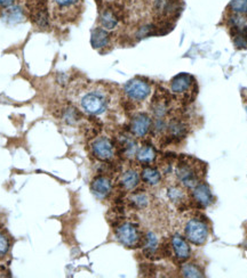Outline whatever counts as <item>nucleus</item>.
Masks as SVG:
<instances>
[{"mask_svg": "<svg viewBox=\"0 0 247 278\" xmlns=\"http://www.w3.org/2000/svg\"><path fill=\"white\" fill-rule=\"evenodd\" d=\"M186 236L191 243L203 245L208 237V228L203 221L191 219L186 226Z\"/></svg>", "mask_w": 247, "mask_h": 278, "instance_id": "1", "label": "nucleus"}, {"mask_svg": "<svg viewBox=\"0 0 247 278\" xmlns=\"http://www.w3.org/2000/svg\"><path fill=\"white\" fill-rule=\"evenodd\" d=\"M83 109L89 114H101L105 111L107 101L103 95L98 92H89L82 100Z\"/></svg>", "mask_w": 247, "mask_h": 278, "instance_id": "2", "label": "nucleus"}, {"mask_svg": "<svg viewBox=\"0 0 247 278\" xmlns=\"http://www.w3.org/2000/svg\"><path fill=\"white\" fill-rule=\"evenodd\" d=\"M116 236L121 244L128 246V248L135 246L140 241V234H138L137 228L129 222L123 223L117 228Z\"/></svg>", "mask_w": 247, "mask_h": 278, "instance_id": "3", "label": "nucleus"}, {"mask_svg": "<svg viewBox=\"0 0 247 278\" xmlns=\"http://www.w3.org/2000/svg\"><path fill=\"white\" fill-rule=\"evenodd\" d=\"M125 92L134 101H143L149 96L150 86L142 80H131L125 86Z\"/></svg>", "mask_w": 247, "mask_h": 278, "instance_id": "4", "label": "nucleus"}, {"mask_svg": "<svg viewBox=\"0 0 247 278\" xmlns=\"http://www.w3.org/2000/svg\"><path fill=\"white\" fill-rule=\"evenodd\" d=\"M94 155L100 160H109L114 156V145L105 137H100L92 144Z\"/></svg>", "mask_w": 247, "mask_h": 278, "instance_id": "5", "label": "nucleus"}, {"mask_svg": "<svg viewBox=\"0 0 247 278\" xmlns=\"http://www.w3.org/2000/svg\"><path fill=\"white\" fill-rule=\"evenodd\" d=\"M33 4V7L31 8V11H32L33 22H36V24H37L39 28H47L49 24V16L46 5H45V2H37Z\"/></svg>", "mask_w": 247, "mask_h": 278, "instance_id": "6", "label": "nucleus"}, {"mask_svg": "<svg viewBox=\"0 0 247 278\" xmlns=\"http://www.w3.org/2000/svg\"><path fill=\"white\" fill-rule=\"evenodd\" d=\"M150 125H151V120L149 116L147 114L141 113V114H137L135 118L133 119L131 128L134 134H136L138 137H143L146 136L148 131H149Z\"/></svg>", "mask_w": 247, "mask_h": 278, "instance_id": "7", "label": "nucleus"}, {"mask_svg": "<svg viewBox=\"0 0 247 278\" xmlns=\"http://www.w3.org/2000/svg\"><path fill=\"white\" fill-rule=\"evenodd\" d=\"M177 174L180 180L189 188H194L196 185H198V179H197V176L194 170L191 169L190 165L188 164H181L177 170Z\"/></svg>", "mask_w": 247, "mask_h": 278, "instance_id": "8", "label": "nucleus"}, {"mask_svg": "<svg viewBox=\"0 0 247 278\" xmlns=\"http://www.w3.org/2000/svg\"><path fill=\"white\" fill-rule=\"evenodd\" d=\"M192 82H194V78H192L190 74L181 73V74L177 75V77L172 80V83H170V89H172L173 92L181 94V92L187 91L188 89L190 88Z\"/></svg>", "mask_w": 247, "mask_h": 278, "instance_id": "9", "label": "nucleus"}, {"mask_svg": "<svg viewBox=\"0 0 247 278\" xmlns=\"http://www.w3.org/2000/svg\"><path fill=\"white\" fill-rule=\"evenodd\" d=\"M92 192L98 199H104L111 192V182L105 177H97L92 182Z\"/></svg>", "mask_w": 247, "mask_h": 278, "instance_id": "10", "label": "nucleus"}, {"mask_svg": "<svg viewBox=\"0 0 247 278\" xmlns=\"http://www.w3.org/2000/svg\"><path fill=\"white\" fill-rule=\"evenodd\" d=\"M2 19L8 24H17L24 21V12L19 6L6 7L3 12Z\"/></svg>", "mask_w": 247, "mask_h": 278, "instance_id": "11", "label": "nucleus"}, {"mask_svg": "<svg viewBox=\"0 0 247 278\" xmlns=\"http://www.w3.org/2000/svg\"><path fill=\"white\" fill-rule=\"evenodd\" d=\"M194 197L197 203H199L200 206H208L213 201L212 193L207 185L205 183H198L194 188Z\"/></svg>", "mask_w": 247, "mask_h": 278, "instance_id": "12", "label": "nucleus"}, {"mask_svg": "<svg viewBox=\"0 0 247 278\" xmlns=\"http://www.w3.org/2000/svg\"><path fill=\"white\" fill-rule=\"evenodd\" d=\"M172 245H173L175 255H177L180 260H187L190 257V253H191L190 246L188 245L187 242L184 241L180 235L173 236Z\"/></svg>", "mask_w": 247, "mask_h": 278, "instance_id": "13", "label": "nucleus"}, {"mask_svg": "<svg viewBox=\"0 0 247 278\" xmlns=\"http://www.w3.org/2000/svg\"><path fill=\"white\" fill-rule=\"evenodd\" d=\"M109 37H110L109 33H108L105 30H103L101 28L93 30L92 35H91V43H92L93 48L98 49V48L105 47L108 42H109Z\"/></svg>", "mask_w": 247, "mask_h": 278, "instance_id": "14", "label": "nucleus"}, {"mask_svg": "<svg viewBox=\"0 0 247 278\" xmlns=\"http://www.w3.org/2000/svg\"><path fill=\"white\" fill-rule=\"evenodd\" d=\"M138 181H140V177H138L137 172L134 171V170H128V171L125 172L123 179H121V182H123V185L126 190H133V188H135Z\"/></svg>", "mask_w": 247, "mask_h": 278, "instance_id": "15", "label": "nucleus"}, {"mask_svg": "<svg viewBox=\"0 0 247 278\" xmlns=\"http://www.w3.org/2000/svg\"><path fill=\"white\" fill-rule=\"evenodd\" d=\"M142 178L149 185H158L160 182L161 176L158 170L154 168H146L142 172Z\"/></svg>", "mask_w": 247, "mask_h": 278, "instance_id": "16", "label": "nucleus"}, {"mask_svg": "<svg viewBox=\"0 0 247 278\" xmlns=\"http://www.w3.org/2000/svg\"><path fill=\"white\" fill-rule=\"evenodd\" d=\"M137 160L143 163H149L156 158V152L151 146H143L136 154Z\"/></svg>", "mask_w": 247, "mask_h": 278, "instance_id": "17", "label": "nucleus"}, {"mask_svg": "<svg viewBox=\"0 0 247 278\" xmlns=\"http://www.w3.org/2000/svg\"><path fill=\"white\" fill-rule=\"evenodd\" d=\"M101 24L103 28L112 30L118 24V20H117L116 15L111 11H104L101 15Z\"/></svg>", "mask_w": 247, "mask_h": 278, "instance_id": "18", "label": "nucleus"}, {"mask_svg": "<svg viewBox=\"0 0 247 278\" xmlns=\"http://www.w3.org/2000/svg\"><path fill=\"white\" fill-rule=\"evenodd\" d=\"M182 273L184 277H203L200 269L194 263H186L182 267Z\"/></svg>", "mask_w": 247, "mask_h": 278, "instance_id": "19", "label": "nucleus"}, {"mask_svg": "<svg viewBox=\"0 0 247 278\" xmlns=\"http://www.w3.org/2000/svg\"><path fill=\"white\" fill-rule=\"evenodd\" d=\"M230 22H231V24L233 26V29H235L237 32H239V31L247 29V19L245 16H241L240 14H237L235 16H232Z\"/></svg>", "mask_w": 247, "mask_h": 278, "instance_id": "20", "label": "nucleus"}, {"mask_svg": "<svg viewBox=\"0 0 247 278\" xmlns=\"http://www.w3.org/2000/svg\"><path fill=\"white\" fill-rule=\"evenodd\" d=\"M230 8L237 14H245L247 13V0H231Z\"/></svg>", "mask_w": 247, "mask_h": 278, "instance_id": "21", "label": "nucleus"}, {"mask_svg": "<svg viewBox=\"0 0 247 278\" xmlns=\"http://www.w3.org/2000/svg\"><path fill=\"white\" fill-rule=\"evenodd\" d=\"M157 245H158V240H157L156 235L154 234V233H149V234L147 235V243H146V252L147 253H154L156 249H157Z\"/></svg>", "mask_w": 247, "mask_h": 278, "instance_id": "22", "label": "nucleus"}, {"mask_svg": "<svg viewBox=\"0 0 247 278\" xmlns=\"http://www.w3.org/2000/svg\"><path fill=\"white\" fill-rule=\"evenodd\" d=\"M233 41L238 48H247V29L237 32Z\"/></svg>", "mask_w": 247, "mask_h": 278, "instance_id": "23", "label": "nucleus"}, {"mask_svg": "<svg viewBox=\"0 0 247 278\" xmlns=\"http://www.w3.org/2000/svg\"><path fill=\"white\" fill-rule=\"evenodd\" d=\"M168 197L170 201L175 202V203H181L184 200V194L183 192L177 187H172L168 190Z\"/></svg>", "mask_w": 247, "mask_h": 278, "instance_id": "24", "label": "nucleus"}, {"mask_svg": "<svg viewBox=\"0 0 247 278\" xmlns=\"http://www.w3.org/2000/svg\"><path fill=\"white\" fill-rule=\"evenodd\" d=\"M132 201L137 208H145L148 204V197L145 194H135L132 197Z\"/></svg>", "mask_w": 247, "mask_h": 278, "instance_id": "25", "label": "nucleus"}, {"mask_svg": "<svg viewBox=\"0 0 247 278\" xmlns=\"http://www.w3.org/2000/svg\"><path fill=\"white\" fill-rule=\"evenodd\" d=\"M169 130H170V133L173 134V136H181V134L183 133L184 129H183V125L181 123L179 122H172L169 125Z\"/></svg>", "mask_w": 247, "mask_h": 278, "instance_id": "26", "label": "nucleus"}, {"mask_svg": "<svg viewBox=\"0 0 247 278\" xmlns=\"http://www.w3.org/2000/svg\"><path fill=\"white\" fill-rule=\"evenodd\" d=\"M8 248H10V244H8L7 239L0 233V255L6 254Z\"/></svg>", "mask_w": 247, "mask_h": 278, "instance_id": "27", "label": "nucleus"}, {"mask_svg": "<svg viewBox=\"0 0 247 278\" xmlns=\"http://www.w3.org/2000/svg\"><path fill=\"white\" fill-rule=\"evenodd\" d=\"M55 3L57 4V6H60L62 8L73 6L76 3H78V0H55Z\"/></svg>", "mask_w": 247, "mask_h": 278, "instance_id": "28", "label": "nucleus"}, {"mask_svg": "<svg viewBox=\"0 0 247 278\" xmlns=\"http://www.w3.org/2000/svg\"><path fill=\"white\" fill-rule=\"evenodd\" d=\"M15 0H0V6L3 7H10L14 4Z\"/></svg>", "mask_w": 247, "mask_h": 278, "instance_id": "29", "label": "nucleus"}, {"mask_svg": "<svg viewBox=\"0 0 247 278\" xmlns=\"http://www.w3.org/2000/svg\"><path fill=\"white\" fill-rule=\"evenodd\" d=\"M33 2H46V0H33Z\"/></svg>", "mask_w": 247, "mask_h": 278, "instance_id": "30", "label": "nucleus"}]
</instances>
